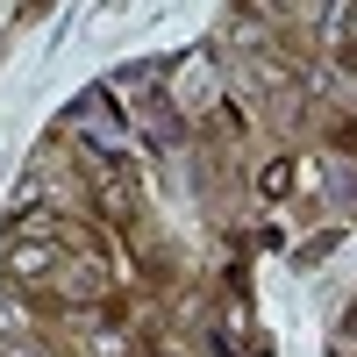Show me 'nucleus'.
Returning a JSON list of instances; mask_svg holds the SVG:
<instances>
[{"label": "nucleus", "mask_w": 357, "mask_h": 357, "mask_svg": "<svg viewBox=\"0 0 357 357\" xmlns=\"http://www.w3.org/2000/svg\"><path fill=\"white\" fill-rule=\"evenodd\" d=\"M8 272H15V279H29V286L50 279V250H43V243H15V250H8Z\"/></svg>", "instance_id": "nucleus-1"}, {"label": "nucleus", "mask_w": 357, "mask_h": 357, "mask_svg": "<svg viewBox=\"0 0 357 357\" xmlns=\"http://www.w3.org/2000/svg\"><path fill=\"white\" fill-rule=\"evenodd\" d=\"M257 186H264V193H286V186H293V165H264Z\"/></svg>", "instance_id": "nucleus-2"}]
</instances>
